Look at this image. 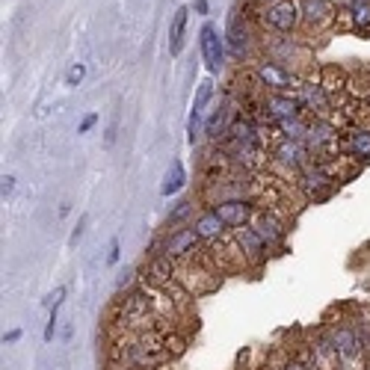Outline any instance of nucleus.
<instances>
[{"label": "nucleus", "instance_id": "nucleus-17", "mask_svg": "<svg viewBox=\"0 0 370 370\" xmlns=\"http://www.w3.org/2000/svg\"><path fill=\"white\" fill-rule=\"evenodd\" d=\"M311 359H314V367H320V370H341V356H338V349H335L329 332H320L314 338Z\"/></svg>", "mask_w": 370, "mask_h": 370}, {"label": "nucleus", "instance_id": "nucleus-34", "mask_svg": "<svg viewBox=\"0 0 370 370\" xmlns=\"http://www.w3.org/2000/svg\"><path fill=\"white\" fill-rule=\"evenodd\" d=\"M18 338H21V329H12V332H6V335H4V341H6V344H15Z\"/></svg>", "mask_w": 370, "mask_h": 370}, {"label": "nucleus", "instance_id": "nucleus-4", "mask_svg": "<svg viewBox=\"0 0 370 370\" xmlns=\"http://www.w3.org/2000/svg\"><path fill=\"white\" fill-rule=\"evenodd\" d=\"M329 338L335 344V349H338L341 356V370H347V364L359 361L364 356V344H361V335L356 329V323H338L335 329H329Z\"/></svg>", "mask_w": 370, "mask_h": 370}, {"label": "nucleus", "instance_id": "nucleus-8", "mask_svg": "<svg viewBox=\"0 0 370 370\" xmlns=\"http://www.w3.org/2000/svg\"><path fill=\"white\" fill-rule=\"evenodd\" d=\"M201 237L196 234V228H175L169 237H163L160 240V249H157V255H166V258H172V261H181V258H190L193 252L198 249Z\"/></svg>", "mask_w": 370, "mask_h": 370}, {"label": "nucleus", "instance_id": "nucleus-24", "mask_svg": "<svg viewBox=\"0 0 370 370\" xmlns=\"http://www.w3.org/2000/svg\"><path fill=\"white\" fill-rule=\"evenodd\" d=\"M211 98H213V80H201L198 83V89H196V98H193V110L190 113H205V107L211 104Z\"/></svg>", "mask_w": 370, "mask_h": 370}, {"label": "nucleus", "instance_id": "nucleus-23", "mask_svg": "<svg viewBox=\"0 0 370 370\" xmlns=\"http://www.w3.org/2000/svg\"><path fill=\"white\" fill-rule=\"evenodd\" d=\"M184 181H187V175H184V163L181 160H172L169 166V172H166L163 184H160V196H172L184 187Z\"/></svg>", "mask_w": 370, "mask_h": 370}, {"label": "nucleus", "instance_id": "nucleus-29", "mask_svg": "<svg viewBox=\"0 0 370 370\" xmlns=\"http://www.w3.org/2000/svg\"><path fill=\"white\" fill-rule=\"evenodd\" d=\"M281 370H311V367L305 361H299V359H288V361L281 364Z\"/></svg>", "mask_w": 370, "mask_h": 370}, {"label": "nucleus", "instance_id": "nucleus-14", "mask_svg": "<svg viewBox=\"0 0 370 370\" xmlns=\"http://www.w3.org/2000/svg\"><path fill=\"white\" fill-rule=\"evenodd\" d=\"M231 234H234V243H237V249H240L243 261L261 264V261L267 258V252H270V246H267V243L261 240V234H258L255 228H252V225L237 228V231H231Z\"/></svg>", "mask_w": 370, "mask_h": 370}, {"label": "nucleus", "instance_id": "nucleus-5", "mask_svg": "<svg viewBox=\"0 0 370 370\" xmlns=\"http://www.w3.org/2000/svg\"><path fill=\"white\" fill-rule=\"evenodd\" d=\"M211 208L228 225V231H237V228L252 225V220H255V213H258V208H255V201H252V198H223V201H213Z\"/></svg>", "mask_w": 370, "mask_h": 370}, {"label": "nucleus", "instance_id": "nucleus-1", "mask_svg": "<svg viewBox=\"0 0 370 370\" xmlns=\"http://www.w3.org/2000/svg\"><path fill=\"white\" fill-rule=\"evenodd\" d=\"M258 21H261L264 30L276 33V36H291V33H296L299 24H302L299 0H273V4L261 6Z\"/></svg>", "mask_w": 370, "mask_h": 370}, {"label": "nucleus", "instance_id": "nucleus-37", "mask_svg": "<svg viewBox=\"0 0 370 370\" xmlns=\"http://www.w3.org/2000/svg\"><path fill=\"white\" fill-rule=\"evenodd\" d=\"M255 4H261V6H267V4H273V0H255Z\"/></svg>", "mask_w": 370, "mask_h": 370}, {"label": "nucleus", "instance_id": "nucleus-33", "mask_svg": "<svg viewBox=\"0 0 370 370\" xmlns=\"http://www.w3.org/2000/svg\"><path fill=\"white\" fill-rule=\"evenodd\" d=\"M107 261H110V264L119 261V240H113V243H110V255H107Z\"/></svg>", "mask_w": 370, "mask_h": 370}, {"label": "nucleus", "instance_id": "nucleus-13", "mask_svg": "<svg viewBox=\"0 0 370 370\" xmlns=\"http://www.w3.org/2000/svg\"><path fill=\"white\" fill-rule=\"evenodd\" d=\"M332 175H329V169L323 163H308L305 169L299 172V187H302V193H305L308 198H317L320 193H329L332 190Z\"/></svg>", "mask_w": 370, "mask_h": 370}, {"label": "nucleus", "instance_id": "nucleus-12", "mask_svg": "<svg viewBox=\"0 0 370 370\" xmlns=\"http://www.w3.org/2000/svg\"><path fill=\"white\" fill-rule=\"evenodd\" d=\"M252 228L261 234V240L270 249H276V246H281L284 240H288V225H284L273 211H258L255 220H252Z\"/></svg>", "mask_w": 370, "mask_h": 370}, {"label": "nucleus", "instance_id": "nucleus-36", "mask_svg": "<svg viewBox=\"0 0 370 370\" xmlns=\"http://www.w3.org/2000/svg\"><path fill=\"white\" fill-rule=\"evenodd\" d=\"M193 6H196V12H198V15H205V12H208V0H196Z\"/></svg>", "mask_w": 370, "mask_h": 370}, {"label": "nucleus", "instance_id": "nucleus-26", "mask_svg": "<svg viewBox=\"0 0 370 370\" xmlns=\"http://www.w3.org/2000/svg\"><path fill=\"white\" fill-rule=\"evenodd\" d=\"M83 77H86V65H83V62H74L72 69H69V74H65V86H80Z\"/></svg>", "mask_w": 370, "mask_h": 370}, {"label": "nucleus", "instance_id": "nucleus-20", "mask_svg": "<svg viewBox=\"0 0 370 370\" xmlns=\"http://www.w3.org/2000/svg\"><path fill=\"white\" fill-rule=\"evenodd\" d=\"M228 128H231V122H228V107H216V110L211 113L208 125H205V137H208L211 142H216V140L225 137Z\"/></svg>", "mask_w": 370, "mask_h": 370}, {"label": "nucleus", "instance_id": "nucleus-11", "mask_svg": "<svg viewBox=\"0 0 370 370\" xmlns=\"http://www.w3.org/2000/svg\"><path fill=\"white\" fill-rule=\"evenodd\" d=\"M296 98H299L302 110L314 113V119H326V110H329V104H332V95L326 92L323 83L302 80V83H299V89H296Z\"/></svg>", "mask_w": 370, "mask_h": 370}, {"label": "nucleus", "instance_id": "nucleus-38", "mask_svg": "<svg viewBox=\"0 0 370 370\" xmlns=\"http://www.w3.org/2000/svg\"><path fill=\"white\" fill-rule=\"evenodd\" d=\"M364 370H370V359H367V361H364Z\"/></svg>", "mask_w": 370, "mask_h": 370}, {"label": "nucleus", "instance_id": "nucleus-7", "mask_svg": "<svg viewBox=\"0 0 370 370\" xmlns=\"http://www.w3.org/2000/svg\"><path fill=\"white\" fill-rule=\"evenodd\" d=\"M198 47H201V60H205L208 72H211V74H220L223 65H225L228 47H225V39H220V33H216L213 24L201 27V33H198Z\"/></svg>", "mask_w": 370, "mask_h": 370}, {"label": "nucleus", "instance_id": "nucleus-35", "mask_svg": "<svg viewBox=\"0 0 370 370\" xmlns=\"http://www.w3.org/2000/svg\"><path fill=\"white\" fill-rule=\"evenodd\" d=\"M332 4H335V6H338L341 12H347V9L352 6V4H356V0H332Z\"/></svg>", "mask_w": 370, "mask_h": 370}, {"label": "nucleus", "instance_id": "nucleus-15", "mask_svg": "<svg viewBox=\"0 0 370 370\" xmlns=\"http://www.w3.org/2000/svg\"><path fill=\"white\" fill-rule=\"evenodd\" d=\"M193 228H196V234L201 237V243H216V240H223L225 234H228V225L213 213V208L201 211L196 220H193Z\"/></svg>", "mask_w": 370, "mask_h": 370}, {"label": "nucleus", "instance_id": "nucleus-27", "mask_svg": "<svg viewBox=\"0 0 370 370\" xmlns=\"http://www.w3.org/2000/svg\"><path fill=\"white\" fill-rule=\"evenodd\" d=\"M57 311H60V305H54V311H50V320H47V329H45V341L47 344L54 341V332H57Z\"/></svg>", "mask_w": 370, "mask_h": 370}, {"label": "nucleus", "instance_id": "nucleus-16", "mask_svg": "<svg viewBox=\"0 0 370 370\" xmlns=\"http://www.w3.org/2000/svg\"><path fill=\"white\" fill-rule=\"evenodd\" d=\"M142 279L151 284V288H166V284L175 279V261L166 258V255H151L145 270H142Z\"/></svg>", "mask_w": 370, "mask_h": 370}, {"label": "nucleus", "instance_id": "nucleus-31", "mask_svg": "<svg viewBox=\"0 0 370 370\" xmlns=\"http://www.w3.org/2000/svg\"><path fill=\"white\" fill-rule=\"evenodd\" d=\"M15 193V178L12 175H4V198Z\"/></svg>", "mask_w": 370, "mask_h": 370}, {"label": "nucleus", "instance_id": "nucleus-32", "mask_svg": "<svg viewBox=\"0 0 370 370\" xmlns=\"http://www.w3.org/2000/svg\"><path fill=\"white\" fill-rule=\"evenodd\" d=\"M83 228H86V216H80V223H77V228H74V234H72V243H77V240L83 237Z\"/></svg>", "mask_w": 370, "mask_h": 370}, {"label": "nucleus", "instance_id": "nucleus-6", "mask_svg": "<svg viewBox=\"0 0 370 370\" xmlns=\"http://www.w3.org/2000/svg\"><path fill=\"white\" fill-rule=\"evenodd\" d=\"M225 47H228V54L237 60V62H243V60H249V54H252V30H249V21L243 18V15L234 9L231 15H228V30H225Z\"/></svg>", "mask_w": 370, "mask_h": 370}, {"label": "nucleus", "instance_id": "nucleus-28", "mask_svg": "<svg viewBox=\"0 0 370 370\" xmlns=\"http://www.w3.org/2000/svg\"><path fill=\"white\" fill-rule=\"evenodd\" d=\"M95 125H98V113H89V116H83V122H80L77 133H89V130H92Z\"/></svg>", "mask_w": 370, "mask_h": 370}, {"label": "nucleus", "instance_id": "nucleus-3", "mask_svg": "<svg viewBox=\"0 0 370 370\" xmlns=\"http://www.w3.org/2000/svg\"><path fill=\"white\" fill-rule=\"evenodd\" d=\"M261 110L267 116V122H288V119H302V104H299V98L296 92H267L261 98Z\"/></svg>", "mask_w": 370, "mask_h": 370}, {"label": "nucleus", "instance_id": "nucleus-18", "mask_svg": "<svg viewBox=\"0 0 370 370\" xmlns=\"http://www.w3.org/2000/svg\"><path fill=\"white\" fill-rule=\"evenodd\" d=\"M341 155L352 160H370V128H352L341 137Z\"/></svg>", "mask_w": 370, "mask_h": 370}, {"label": "nucleus", "instance_id": "nucleus-10", "mask_svg": "<svg viewBox=\"0 0 370 370\" xmlns=\"http://www.w3.org/2000/svg\"><path fill=\"white\" fill-rule=\"evenodd\" d=\"M273 157L276 163H281L284 169H293V172H302L311 160V148L299 140H279L276 148H273Z\"/></svg>", "mask_w": 370, "mask_h": 370}, {"label": "nucleus", "instance_id": "nucleus-30", "mask_svg": "<svg viewBox=\"0 0 370 370\" xmlns=\"http://www.w3.org/2000/svg\"><path fill=\"white\" fill-rule=\"evenodd\" d=\"M62 296H65V288H57L54 293L47 296V305H60V302H62Z\"/></svg>", "mask_w": 370, "mask_h": 370}, {"label": "nucleus", "instance_id": "nucleus-9", "mask_svg": "<svg viewBox=\"0 0 370 370\" xmlns=\"http://www.w3.org/2000/svg\"><path fill=\"white\" fill-rule=\"evenodd\" d=\"M299 9H302V24L314 33L332 27L335 18H338V12H341L332 0H299Z\"/></svg>", "mask_w": 370, "mask_h": 370}, {"label": "nucleus", "instance_id": "nucleus-21", "mask_svg": "<svg viewBox=\"0 0 370 370\" xmlns=\"http://www.w3.org/2000/svg\"><path fill=\"white\" fill-rule=\"evenodd\" d=\"M344 15H347V21H349L352 30L370 33V0H356Z\"/></svg>", "mask_w": 370, "mask_h": 370}, {"label": "nucleus", "instance_id": "nucleus-19", "mask_svg": "<svg viewBox=\"0 0 370 370\" xmlns=\"http://www.w3.org/2000/svg\"><path fill=\"white\" fill-rule=\"evenodd\" d=\"M187 18H190V9L187 6H178L172 15V24H169V54L178 57L184 50V33H187Z\"/></svg>", "mask_w": 370, "mask_h": 370}, {"label": "nucleus", "instance_id": "nucleus-2", "mask_svg": "<svg viewBox=\"0 0 370 370\" xmlns=\"http://www.w3.org/2000/svg\"><path fill=\"white\" fill-rule=\"evenodd\" d=\"M255 80L267 92H296L299 83H302L299 72L288 69V65H281V62H276L270 57L255 62Z\"/></svg>", "mask_w": 370, "mask_h": 370}, {"label": "nucleus", "instance_id": "nucleus-25", "mask_svg": "<svg viewBox=\"0 0 370 370\" xmlns=\"http://www.w3.org/2000/svg\"><path fill=\"white\" fill-rule=\"evenodd\" d=\"M190 216H193V201H190V198H181L178 205L169 211V220H166V225H169V228L175 225V228H178L181 223H187Z\"/></svg>", "mask_w": 370, "mask_h": 370}, {"label": "nucleus", "instance_id": "nucleus-22", "mask_svg": "<svg viewBox=\"0 0 370 370\" xmlns=\"http://www.w3.org/2000/svg\"><path fill=\"white\" fill-rule=\"evenodd\" d=\"M308 125L311 122H305V119H288V122H279L273 128L279 130V140H299V142H305Z\"/></svg>", "mask_w": 370, "mask_h": 370}]
</instances>
